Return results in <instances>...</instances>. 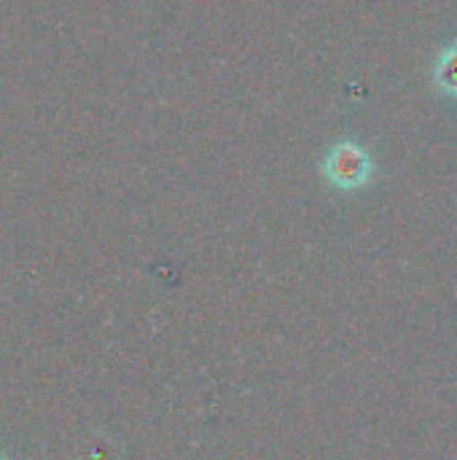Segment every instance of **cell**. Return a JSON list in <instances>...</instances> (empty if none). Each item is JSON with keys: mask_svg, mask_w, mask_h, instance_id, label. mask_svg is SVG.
Masks as SVG:
<instances>
[{"mask_svg": "<svg viewBox=\"0 0 457 460\" xmlns=\"http://www.w3.org/2000/svg\"><path fill=\"white\" fill-rule=\"evenodd\" d=\"M372 170H374V162H372L369 151L353 140L337 143L329 151L326 164H323L326 178L342 191H356V189L366 186L372 178Z\"/></svg>", "mask_w": 457, "mask_h": 460, "instance_id": "1", "label": "cell"}, {"mask_svg": "<svg viewBox=\"0 0 457 460\" xmlns=\"http://www.w3.org/2000/svg\"><path fill=\"white\" fill-rule=\"evenodd\" d=\"M434 78L444 94L457 97V40L439 54L436 67H434Z\"/></svg>", "mask_w": 457, "mask_h": 460, "instance_id": "2", "label": "cell"}, {"mask_svg": "<svg viewBox=\"0 0 457 460\" xmlns=\"http://www.w3.org/2000/svg\"><path fill=\"white\" fill-rule=\"evenodd\" d=\"M0 460H5V458H0Z\"/></svg>", "mask_w": 457, "mask_h": 460, "instance_id": "3", "label": "cell"}]
</instances>
